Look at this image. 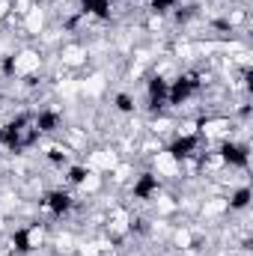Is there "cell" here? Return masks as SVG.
<instances>
[{
	"instance_id": "8",
	"label": "cell",
	"mask_w": 253,
	"mask_h": 256,
	"mask_svg": "<svg viewBox=\"0 0 253 256\" xmlns=\"http://www.w3.org/2000/svg\"><path fill=\"white\" fill-rule=\"evenodd\" d=\"M155 185H158V182H155V176H149V173H146V176H143V179L137 182L134 194H137V196H149V194L155 191Z\"/></svg>"
},
{
	"instance_id": "14",
	"label": "cell",
	"mask_w": 253,
	"mask_h": 256,
	"mask_svg": "<svg viewBox=\"0 0 253 256\" xmlns=\"http://www.w3.org/2000/svg\"><path fill=\"white\" fill-rule=\"evenodd\" d=\"M116 104H120V108H122V110H131V108H134V104H131V98H128V96H120V98H116Z\"/></svg>"
},
{
	"instance_id": "15",
	"label": "cell",
	"mask_w": 253,
	"mask_h": 256,
	"mask_svg": "<svg viewBox=\"0 0 253 256\" xmlns=\"http://www.w3.org/2000/svg\"><path fill=\"white\" fill-rule=\"evenodd\" d=\"M51 161H63V152L60 149H51Z\"/></svg>"
},
{
	"instance_id": "9",
	"label": "cell",
	"mask_w": 253,
	"mask_h": 256,
	"mask_svg": "<svg viewBox=\"0 0 253 256\" xmlns=\"http://www.w3.org/2000/svg\"><path fill=\"white\" fill-rule=\"evenodd\" d=\"M57 122H60V120H57V114H42L36 126H39V131H54V128H57Z\"/></svg>"
},
{
	"instance_id": "4",
	"label": "cell",
	"mask_w": 253,
	"mask_h": 256,
	"mask_svg": "<svg viewBox=\"0 0 253 256\" xmlns=\"http://www.w3.org/2000/svg\"><path fill=\"white\" fill-rule=\"evenodd\" d=\"M68 194H63V191H54V194H48L45 196V208H51L54 214H63L66 208H68Z\"/></svg>"
},
{
	"instance_id": "3",
	"label": "cell",
	"mask_w": 253,
	"mask_h": 256,
	"mask_svg": "<svg viewBox=\"0 0 253 256\" xmlns=\"http://www.w3.org/2000/svg\"><path fill=\"white\" fill-rule=\"evenodd\" d=\"M224 161L244 167V164H248V149H244V146H236V143H226V146H224Z\"/></svg>"
},
{
	"instance_id": "12",
	"label": "cell",
	"mask_w": 253,
	"mask_h": 256,
	"mask_svg": "<svg viewBox=\"0 0 253 256\" xmlns=\"http://www.w3.org/2000/svg\"><path fill=\"white\" fill-rule=\"evenodd\" d=\"M173 3H176V0H152V9H155V12H164V9L173 6Z\"/></svg>"
},
{
	"instance_id": "5",
	"label": "cell",
	"mask_w": 253,
	"mask_h": 256,
	"mask_svg": "<svg viewBox=\"0 0 253 256\" xmlns=\"http://www.w3.org/2000/svg\"><path fill=\"white\" fill-rule=\"evenodd\" d=\"M194 149H196V137H182V140H176V143H173V149H170V152H173L176 158H188Z\"/></svg>"
},
{
	"instance_id": "11",
	"label": "cell",
	"mask_w": 253,
	"mask_h": 256,
	"mask_svg": "<svg viewBox=\"0 0 253 256\" xmlns=\"http://www.w3.org/2000/svg\"><path fill=\"white\" fill-rule=\"evenodd\" d=\"M248 200H250V191H238L236 194V200H232V206L242 208V206H248Z\"/></svg>"
},
{
	"instance_id": "7",
	"label": "cell",
	"mask_w": 253,
	"mask_h": 256,
	"mask_svg": "<svg viewBox=\"0 0 253 256\" xmlns=\"http://www.w3.org/2000/svg\"><path fill=\"white\" fill-rule=\"evenodd\" d=\"M80 3H84V9H90V12L102 15V18H108V15H110V6H108V0H80Z\"/></svg>"
},
{
	"instance_id": "10",
	"label": "cell",
	"mask_w": 253,
	"mask_h": 256,
	"mask_svg": "<svg viewBox=\"0 0 253 256\" xmlns=\"http://www.w3.org/2000/svg\"><path fill=\"white\" fill-rule=\"evenodd\" d=\"M15 248L18 250H30V236L27 232H15Z\"/></svg>"
},
{
	"instance_id": "1",
	"label": "cell",
	"mask_w": 253,
	"mask_h": 256,
	"mask_svg": "<svg viewBox=\"0 0 253 256\" xmlns=\"http://www.w3.org/2000/svg\"><path fill=\"white\" fill-rule=\"evenodd\" d=\"M36 131H39V126L33 120L21 116V120L9 122V126L0 131V143H6L9 149H21V146H30L36 140Z\"/></svg>"
},
{
	"instance_id": "2",
	"label": "cell",
	"mask_w": 253,
	"mask_h": 256,
	"mask_svg": "<svg viewBox=\"0 0 253 256\" xmlns=\"http://www.w3.org/2000/svg\"><path fill=\"white\" fill-rule=\"evenodd\" d=\"M196 84H200V80H196L194 74H185V78H179V80H176V86L170 90V104H182V102L188 98L190 92L196 90Z\"/></svg>"
},
{
	"instance_id": "6",
	"label": "cell",
	"mask_w": 253,
	"mask_h": 256,
	"mask_svg": "<svg viewBox=\"0 0 253 256\" xmlns=\"http://www.w3.org/2000/svg\"><path fill=\"white\" fill-rule=\"evenodd\" d=\"M164 96H167V84L155 78V80L149 84V98H152V108H158V104L164 102Z\"/></svg>"
},
{
	"instance_id": "13",
	"label": "cell",
	"mask_w": 253,
	"mask_h": 256,
	"mask_svg": "<svg viewBox=\"0 0 253 256\" xmlns=\"http://www.w3.org/2000/svg\"><path fill=\"white\" fill-rule=\"evenodd\" d=\"M84 176H86V173H84V170H80V167H74V170H72V176H68V179H72V182H74V185H78V182H84Z\"/></svg>"
}]
</instances>
